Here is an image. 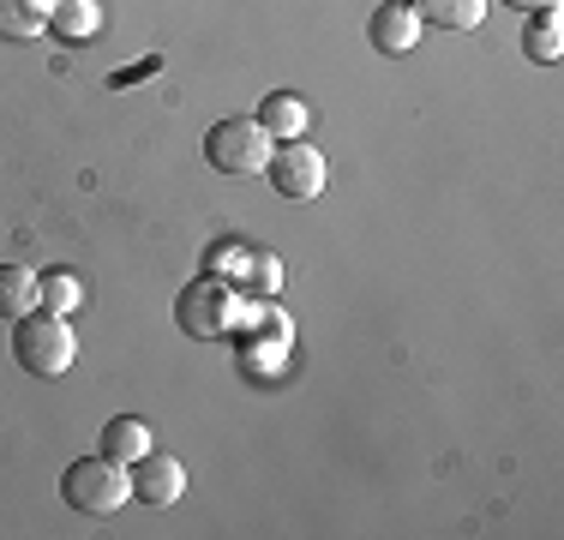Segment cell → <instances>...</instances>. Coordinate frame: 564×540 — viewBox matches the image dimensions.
<instances>
[{
	"label": "cell",
	"instance_id": "5bb4252c",
	"mask_svg": "<svg viewBox=\"0 0 564 540\" xmlns=\"http://www.w3.org/2000/svg\"><path fill=\"white\" fill-rule=\"evenodd\" d=\"M522 54H529V61H541V66H553L558 54H564V24H558V7L529 12V31H522Z\"/></svg>",
	"mask_w": 564,
	"mask_h": 540
},
{
	"label": "cell",
	"instance_id": "6da1fadb",
	"mask_svg": "<svg viewBox=\"0 0 564 540\" xmlns=\"http://www.w3.org/2000/svg\"><path fill=\"white\" fill-rule=\"evenodd\" d=\"M240 282L217 277V270H205V277H193L181 294H174V324H181L186 336H198V343H217L228 336L240 318H247V306H240Z\"/></svg>",
	"mask_w": 564,
	"mask_h": 540
},
{
	"label": "cell",
	"instance_id": "7c38bea8",
	"mask_svg": "<svg viewBox=\"0 0 564 540\" xmlns=\"http://www.w3.org/2000/svg\"><path fill=\"white\" fill-rule=\"evenodd\" d=\"M414 12H421V24H433V31H480L487 0H414Z\"/></svg>",
	"mask_w": 564,
	"mask_h": 540
},
{
	"label": "cell",
	"instance_id": "ac0fdd59",
	"mask_svg": "<svg viewBox=\"0 0 564 540\" xmlns=\"http://www.w3.org/2000/svg\"><path fill=\"white\" fill-rule=\"evenodd\" d=\"M505 7H517V12H541V7H558V0H505Z\"/></svg>",
	"mask_w": 564,
	"mask_h": 540
},
{
	"label": "cell",
	"instance_id": "9c48e42d",
	"mask_svg": "<svg viewBox=\"0 0 564 540\" xmlns=\"http://www.w3.org/2000/svg\"><path fill=\"white\" fill-rule=\"evenodd\" d=\"M144 451H151V421H139V414H115V421L102 426V456H109V463L132 468Z\"/></svg>",
	"mask_w": 564,
	"mask_h": 540
},
{
	"label": "cell",
	"instance_id": "4fadbf2b",
	"mask_svg": "<svg viewBox=\"0 0 564 540\" xmlns=\"http://www.w3.org/2000/svg\"><path fill=\"white\" fill-rule=\"evenodd\" d=\"M43 306V289H36V270L24 264H0V318H24Z\"/></svg>",
	"mask_w": 564,
	"mask_h": 540
},
{
	"label": "cell",
	"instance_id": "e0dca14e",
	"mask_svg": "<svg viewBox=\"0 0 564 540\" xmlns=\"http://www.w3.org/2000/svg\"><path fill=\"white\" fill-rule=\"evenodd\" d=\"M247 252L252 247H210L205 270H217V277H223V270H235V277H240V270H247Z\"/></svg>",
	"mask_w": 564,
	"mask_h": 540
},
{
	"label": "cell",
	"instance_id": "52a82bcc",
	"mask_svg": "<svg viewBox=\"0 0 564 540\" xmlns=\"http://www.w3.org/2000/svg\"><path fill=\"white\" fill-rule=\"evenodd\" d=\"M421 31L426 24H421V12H414L409 0H384V7L367 19V36H372L379 54H414L421 48Z\"/></svg>",
	"mask_w": 564,
	"mask_h": 540
},
{
	"label": "cell",
	"instance_id": "9a60e30c",
	"mask_svg": "<svg viewBox=\"0 0 564 540\" xmlns=\"http://www.w3.org/2000/svg\"><path fill=\"white\" fill-rule=\"evenodd\" d=\"M36 289H43V306L48 313H78V301H85V282H78V270H66V264H55V270H36Z\"/></svg>",
	"mask_w": 564,
	"mask_h": 540
},
{
	"label": "cell",
	"instance_id": "8fae6325",
	"mask_svg": "<svg viewBox=\"0 0 564 540\" xmlns=\"http://www.w3.org/2000/svg\"><path fill=\"white\" fill-rule=\"evenodd\" d=\"M97 0H48V36H61V43H85V36H97Z\"/></svg>",
	"mask_w": 564,
	"mask_h": 540
},
{
	"label": "cell",
	"instance_id": "2e32d148",
	"mask_svg": "<svg viewBox=\"0 0 564 540\" xmlns=\"http://www.w3.org/2000/svg\"><path fill=\"white\" fill-rule=\"evenodd\" d=\"M240 289H252L259 301H276V289H282V259H276V252H247Z\"/></svg>",
	"mask_w": 564,
	"mask_h": 540
},
{
	"label": "cell",
	"instance_id": "5b68a950",
	"mask_svg": "<svg viewBox=\"0 0 564 540\" xmlns=\"http://www.w3.org/2000/svg\"><path fill=\"white\" fill-rule=\"evenodd\" d=\"M264 174H271V186H276L282 198L306 205V198H318V193H325L330 162H325V151H313V144L289 139V144H276V151H271V162H264Z\"/></svg>",
	"mask_w": 564,
	"mask_h": 540
},
{
	"label": "cell",
	"instance_id": "ba28073f",
	"mask_svg": "<svg viewBox=\"0 0 564 540\" xmlns=\"http://www.w3.org/2000/svg\"><path fill=\"white\" fill-rule=\"evenodd\" d=\"M252 120L271 132V144H289V139H301V132H306V102L294 97V90H271V97L259 102V115H252Z\"/></svg>",
	"mask_w": 564,
	"mask_h": 540
},
{
	"label": "cell",
	"instance_id": "7a4b0ae2",
	"mask_svg": "<svg viewBox=\"0 0 564 540\" xmlns=\"http://www.w3.org/2000/svg\"><path fill=\"white\" fill-rule=\"evenodd\" d=\"M12 360H19L31 378H61L66 367L78 360V336L73 324L61 313H48V306H36V313L12 318Z\"/></svg>",
	"mask_w": 564,
	"mask_h": 540
},
{
	"label": "cell",
	"instance_id": "30bf717a",
	"mask_svg": "<svg viewBox=\"0 0 564 540\" xmlns=\"http://www.w3.org/2000/svg\"><path fill=\"white\" fill-rule=\"evenodd\" d=\"M48 36V0H0V43Z\"/></svg>",
	"mask_w": 564,
	"mask_h": 540
},
{
	"label": "cell",
	"instance_id": "8992f818",
	"mask_svg": "<svg viewBox=\"0 0 564 540\" xmlns=\"http://www.w3.org/2000/svg\"><path fill=\"white\" fill-rule=\"evenodd\" d=\"M127 475H132V498H139V505H156V510L181 505V493H186V463L169 451H156V444L127 468Z\"/></svg>",
	"mask_w": 564,
	"mask_h": 540
},
{
	"label": "cell",
	"instance_id": "277c9868",
	"mask_svg": "<svg viewBox=\"0 0 564 540\" xmlns=\"http://www.w3.org/2000/svg\"><path fill=\"white\" fill-rule=\"evenodd\" d=\"M271 132L259 127L252 115H228L217 127L205 132V162L228 181H240V174H264V162H271Z\"/></svg>",
	"mask_w": 564,
	"mask_h": 540
},
{
	"label": "cell",
	"instance_id": "3957f363",
	"mask_svg": "<svg viewBox=\"0 0 564 540\" xmlns=\"http://www.w3.org/2000/svg\"><path fill=\"white\" fill-rule=\"evenodd\" d=\"M61 498L78 510V517H115V510L132 498V475L120 463H109L102 451L78 456V463L61 475Z\"/></svg>",
	"mask_w": 564,
	"mask_h": 540
}]
</instances>
